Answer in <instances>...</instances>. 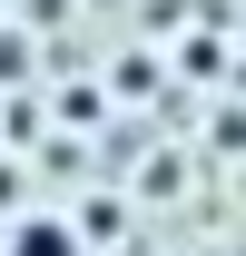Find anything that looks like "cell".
<instances>
[{
    "mask_svg": "<svg viewBox=\"0 0 246 256\" xmlns=\"http://www.w3.org/2000/svg\"><path fill=\"white\" fill-rule=\"evenodd\" d=\"M0 256H89V236H79L69 217H50V207H30V217L10 207V246Z\"/></svg>",
    "mask_w": 246,
    "mask_h": 256,
    "instance_id": "cell-1",
    "label": "cell"
}]
</instances>
